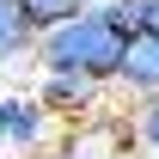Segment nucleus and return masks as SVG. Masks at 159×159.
Segmentation results:
<instances>
[{
    "mask_svg": "<svg viewBox=\"0 0 159 159\" xmlns=\"http://www.w3.org/2000/svg\"><path fill=\"white\" fill-rule=\"evenodd\" d=\"M86 6H98V0H86Z\"/></svg>",
    "mask_w": 159,
    "mask_h": 159,
    "instance_id": "6e6552de",
    "label": "nucleus"
},
{
    "mask_svg": "<svg viewBox=\"0 0 159 159\" xmlns=\"http://www.w3.org/2000/svg\"><path fill=\"white\" fill-rule=\"evenodd\" d=\"M49 135H55V116L37 104V92H0V147L43 153Z\"/></svg>",
    "mask_w": 159,
    "mask_h": 159,
    "instance_id": "f03ea898",
    "label": "nucleus"
},
{
    "mask_svg": "<svg viewBox=\"0 0 159 159\" xmlns=\"http://www.w3.org/2000/svg\"><path fill=\"white\" fill-rule=\"evenodd\" d=\"M110 86H129L135 98H153V92H159V37H147V31H129V37H122L116 80H110Z\"/></svg>",
    "mask_w": 159,
    "mask_h": 159,
    "instance_id": "20e7f679",
    "label": "nucleus"
},
{
    "mask_svg": "<svg viewBox=\"0 0 159 159\" xmlns=\"http://www.w3.org/2000/svg\"><path fill=\"white\" fill-rule=\"evenodd\" d=\"M129 129H135V141L147 147V153H159V92L135 104V116H129Z\"/></svg>",
    "mask_w": 159,
    "mask_h": 159,
    "instance_id": "0eeeda50",
    "label": "nucleus"
},
{
    "mask_svg": "<svg viewBox=\"0 0 159 159\" xmlns=\"http://www.w3.org/2000/svg\"><path fill=\"white\" fill-rule=\"evenodd\" d=\"M31 49H37V25L19 12V0H0V67L31 61Z\"/></svg>",
    "mask_w": 159,
    "mask_h": 159,
    "instance_id": "39448f33",
    "label": "nucleus"
},
{
    "mask_svg": "<svg viewBox=\"0 0 159 159\" xmlns=\"http://www.w3.org/2000/svg\"><path fill=\"white\" fill-rule=\"evenodd\" d=\"M98 98H104V86H98V80H80V74H43L37 80V104L55 122L61 116H92Z\"/></svg>",
    "mask_w": 159,
    "mask_h": 159,
    "instance_id": "7ed1b4c3",
    "label": "nucleus"
},
{
    "mask_svg": "<svg viewBox=\"0 0 159 159\" xmlns=\"http://www.w3.org/2000/svg\"><path fill=\"white\" fill-rule=\"evenodd\" d=\"M116 55H122V31L110 19V0L80 6L74 19L37 31V49H31V61L43 74H80V80H98V86L116 80Z\"/></svg>",
    "mask_w": 159,
    "mask_h": 159,
    "instance_id": "f257e3e1",
    "label": "nucleus"
},
{
    "mask_svg": "<svg viewBox=\"0 0 159 159\" xmlns=\"http://www.w3.org/2000/svg\"><path fill=\"white\" fill-rule=\"evenodd\" d=\"M80 6H86V0H19V12L37 25V31H49V25H61V19H74Z\"/></svg>",
    "mask_w": 159,
    "mask_h": 159,
    "instance_id": "423d86ee",
    "label": "nucleus"
}]
</instances>
